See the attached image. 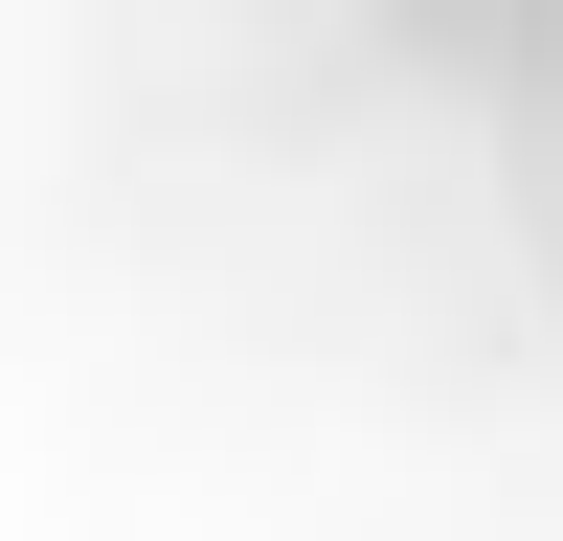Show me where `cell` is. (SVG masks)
Returning <instances> with one entry per match:
<instances>
[{"label":"cell","mask_w":563,"mask_h":541,"mask_svg":"<svg viewBox=\"0 0 563 541\" xmlns=\"http://www.w3.org/2000/svg\"><path fill=\"white\" fill-rule=\"evenodd\" d=\"M541 23H563V0H541Z\"/></svg>","instance_id":"6da1fadb"}]
</instances>
